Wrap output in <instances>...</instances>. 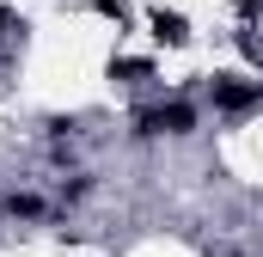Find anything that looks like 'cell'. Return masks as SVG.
Instances as JSON below:
<instances>
[{
	"label": "cell",
	"mask_w": 263,
	"mask_h": 257,
	"mask_svg": "<svg viewBox=\"0 0 263 257\" xmlns=\"http://www.w3.org/2000/svg\"><path fill=\"white\" fill-rule=\"evenodd\" d=\"M239 12H245V19H257V12H263V0H239Z\"/></svg>",
	"instance_id": "9c48e42d"
},
{
	"label": "cell",
	"mask_w": 263,
	"mask_h": 257,
	"mask_svg": "<svg viewBox=\"0 0 263 257\" xmlns=\"http://www.w3.org/2000/svg\"><path fill=\"white\" fill-rule=\"evenodd\" d=\"M98 12H104V19H117V25H129V6H123V0H98Z\"/></svg>",
	"instance_id": "ba28073f"
},
{
	"label": "cell",
	"mask_w": 263,
	"mask_h": 257,
	"mask_svg": "<svg viewBox=\"0 0 263 257\" xmlns=\"http://www.w3.org/2000/svg\"><path fill=\"white\" fill-rule=\"evenodd\" d=\"M153 62H110V80H147Z\"/></svg>",
	"instance_id": "8992f818"
},
{
	"label": "cell",
	"mask_w": 263,
	"mask_h": 257,
	"mask_svg": "<svg viewBox=\"0 0 263 257\" xmlns=\"http://www.w3.org/2000/svg\"><path fill=\"white\" fill-rule=\"evenodd\" d=\"M153 37H159V43H172V49H178V43H190L184 12H153Z\"/></svg>",
	"instance_id": "277c9868"
},
{
	"label": "cell",
	"mask_w": 263,
	"mask_h": 257,
	"mask_svg": "<svg viewBox=\"0 0 263 257\" xmlns=\"http://www.w3.org/2000/svg\"><path fill=\"white\" fill-rule=\"evenodd\" d=\"M196 123H202V111L196 104H184V98H165V104H147V111H135V141H184V135H196Z\"/></svg>",
	"instance_id": "6da1fadb"
},
{
	"label": "cell",
	"mask_w": 263,
	"mask_h": 257,
	"mask_svg": "<svg viewBox=\"0 0 263 257\" xmlns=\"http://www.w3.org/2000/svg\"><path fill=\"white\" fill-rule=\"evenodd\" d=\"M55 196H62V208H67V202H86V196H92V178L73 172V178H62V190H55Z\"/></svg>",
	"instance_id": "5b68a950"
},
{
	"label": "cell",
	"mask_w": 263,
	"mask_h": 257,
	"mask_svg": "<svg viewBox=\"0 0 263 257\" xmlns=\"http://www.w3.org/2000/svg\"><path fill=\"white\" fill-rule=\"evenodd\" d=\"M0 214H6V221H43V196H31V190H12L6 202H0Z\"/></svg>",
	"instance_id": "3957f363"
},
{
	"label": "cell",
	"mask_w": 263,
	"mask_h": 257,
	"mask_svg": "<svg viewBox=\"0 0 263 257\" xmlns=\"http://www.w3.org/2000/svg\"><path fill=\"white\" fill-rule=\"evenodd\" d=\"M43 135H49V141H73V117H49Z\"/></svg>",
	"instance_id": "52a82bcc"
},
{
	"label": "cell",
	"mask_w": 263,
	"mask_h": 257,
	"mask_svg": "<svg viewBox=\"0 0 263 257\" xmlns=\"http://www.w3.org/2000/svg\"><path fill=\"white\" fill-rule=\"evenodd\" d=\"M208 104L214 111H251V104H263V80H239V74H214L208 80Z\"/></svg>",
	"instance_id": "7a4b0ae2"
}]
</instances>
